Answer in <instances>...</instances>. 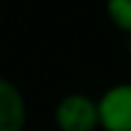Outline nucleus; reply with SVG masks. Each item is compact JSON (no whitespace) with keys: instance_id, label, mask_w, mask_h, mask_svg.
<instances>
[{"instance_id":"nucleus-1","label":"nucleus","mask_w":131,"mask_h":131,"mask_svg":"<svg viewBox=\"0 0 131 131\" xmlns=\"http://www.w3.org/2000/svg\"><path fill=\"white\" fill-rule=\"evenodd\" d=\"M53 124L58 131H97V97L88 92H68L53 107Z\"/></svg>"},{"instance_id":"nucleus-4","label":"nucleus","mask_w":131,"mask_h":131,"mask_svg":"<svg viewBox=\"0 0 131 131\" xmlns=\"http://www.w3.org/2000/svg\"><path fill=\"white\" fill-rule=\"evenodd\" d=\"M109 22L124 34H131V0H104Z\"/></svg>"},{"instance_id":"nucleus-5","label":"nucleus","mask_w":131,"mask_h":131,"mask_svg":"<svg viewBox=\"0 0 131 131\" xmlns=\"http://www.w3.org/2000/svg\"><path fill=\"white\" fill-rule=\"evenodd\" d=\"M124 46H126V51L131 53V34H126V41H124Z\"/></svg>"},{"instance_id":"nucleus-2","label":"nucleus","mask_w":131,"mask_h":131,"mask_svg":"<svg viewBox=\"0 0 131 131\" xmlns=\"http://www.w3.org/2000/svg\"><path fill=\"white\" fill-rule=\"evenodd\" d=\"M102 131H131V83H114L97 97Z\"/></svg>"},{"instance_id":"nucleus-3","label":"nucleus","mask_w":131,"mask_h":131,"mask_svg":"<svg viewBox=\"0 0 131 131\" xmlns=\"http://www.w3.org/2000/svg\"><path fill=\"white\" fill-rule=\"evenodd\" d=\"M27 100L17 83L0 75V131H24L27 126Z\"/></svg>"}]
</instances>
